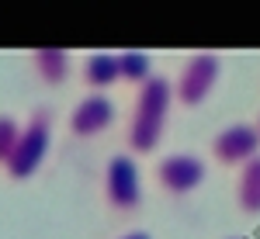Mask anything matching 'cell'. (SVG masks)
I'll return each instance as SVG.
<instances>
[{"instance_id":"8fae6325","label":"cell","mask_w":260,"mask_h":239,"mask_svg":"<svg viewBox=\"0 0 260 239\" xmlns=\"http://www.w3.org/2000/svg\"><path fill=\"white\" fill-rule=\"evenodd\" d=\"M118 66H121V83H132V87H146L149 80L156 77L153 62H149V52H142V49L118 52Z\"/></svg>"},{"instance_id":"6da1fadb","label":"cell","mask_w":260,"mask_h":239,"mask_svg":"<svg viewBox=\"0 0 260 239\" xmlns=\"http://www.w3.org/2000/svg\"><path fill=\"white\" fill-rule=\"evenodd\" d=\"M174 104H177V100H174V83L167 77H153L146 87L136 90L132 118H128V153H132V156H149V153H156Z\"/></svg>"},{"instance_id":"ba28073f","label":"cell","mask_w":260,"mask_h":239,"mask_svg":"<svg viewBox=\"0 0 260 239\" xmlns=\"http://www.w3.org/2000/svg\"><path fill=\"white\" fill-rule=\"evenodd\" d=\"M31 56V70L45 87H59L62 80L70 77V52L59 45H39L28 52Z\"/></svg>"},{"instance_id":"5bb4252c","label":"cell","mask_w":260,"mask_h":239,"mask_svg":"<svg viewBox=\"0 0 260 239\" xmlns=\"http://www.w3.org/2000/svg\"><path fill=\"white\" fill-rule=\"evenodd\" d=\"M253 125H257V128H260V118H257V121H253Z\"/></svg>"},{"instance_id":"3957f363","label":"cell","mask_w":260,"mask_h":239,"mask_svg":"<svg viewBox=\"0 0 260 239\" xmlns=\"http://www.w3.org/2000/svg\"><path fill=\"white\" fill-rule=\"evenodd\" d=\"M104 201L111 212H136L142 204V180H139V163L132 153H115L104 163Z\"/></svg>"},{"instance_id":"9a60e30c","label":"cell","mask_w":260,"mask_h":239,"mask_svg":"<svg viewBox=\"0 0 260 239\" xmlns=\"http://www.w3.org/2000/svg\"><path fill=\"white\" fill-rule=\"evenodd\" d=\"M233 239H243V236H233Z\"/></svg>"},{"instance_id":"4fadbf2b","label":"cell","mask_w":260,"mask_h":239,"mask_svg":"<svg viewBox=\"0 0 260 239\" xmlns=\"http://www.w3.org/2000/svg\"><path fill=\"white\" fill-rule=\"evenodd\" d=\"M118 239H153L149 232H125V236H118Z\"/></svg>"},{"instance_id":"52a82bcc","label":"cell","mask_w":260,"mask_h":239,"mask_svg":"<svg viewBox=\"0 0 260 239\" xmlns=\"http://www.w3.org/2000/svg\"><path fill=\"white\" fill-rule=\"evenodd\" d=\"M111 121H115V100L108 97V94H83V97L73 104L66 125H70V132H73L77 139H90V135L108 132Z\"/></svg>"},{"instance_id":"9c48e42d","label":"cell","mask_w":260,"mask_h":239,"mask_svg":"<svg viewBox=\"0 0 260 239\" xmlns=\"http://www.w3.org/2000/svg\"><path fill=\"white\" fill-rule=\"evenodd\" d=\"M83 83L90 87V94H104L108 87L121 83L118 52H90L83 62Z\"/></svg>"},{"instance_id":"7c38bea8","label":"cell","mask_w":260,"mask_h":239,"mask_svg":"<svg viewBox=\"0 0 260 239\" xmlns=\"http://www.w3.org/2000/svg\"><path fill=\"white\" fill-rule=\"evenodd\" d=\"M18 139H21V121L11 118V115H0V166L11 163Z\"/></svg>"},{"instance_id":"8992f818","label":"cell","mask_w":260,"mask_h":239,"mask_svg":"<svg viewBox=\"0 0 260 239\" xmlns=\"http://www.w3.org/2000/svg\"><path fill=\"white\" fill-rule=\"evenodd\" d=\"M212 156L222 166H243L253 156H260V128L250 121H236L229 128H222L212 139Z\"/></svg>"},{"instance_id":"277c9868","label":"cell","mask_w":260,"mask_h":239,"mask_svg":"<svg viewBox=\"0 0 260 239\" xmlns=\"http://www.w3.org/2000/svg\"><path fill=\"white\" fill-rule=\"evenodd\" d=\"M222 77V59L215 52H194L191 59L180 66L177 80H174V100L180 108H198L208 100Z\"/></svg>"},{"instance_id":"7a4b0ae2","label":"cell","mask_w":260,"mask_h":239,"mask_svg":"<svg viewBox=\"0 0 260 239\" xmlns=\"http://www.w3.org/2000/svg\"><path fill=\"white\" fill-rule=\"evenodd\" d=\"M49 142H52V111L49 108H35L28 115V121L21 125V139L14 146L11 163L4 166V174L11 180H28L42 166V159L49 153Z\"/></svg>"},{"instance_id":"5b68a950","label":"cell","mask_w":260,"mask_h":239,"mask_svg":"<svg viewBox=\"0 0 260 239\" xmlns=\"http://www.w3.org/2000/svg\"><path fill=\"white\" fill-rule=\"evenodd\" d=\"M205 159L194 156V153H170L156 163V184H160L167 194L174 198H184L191 191H198L205 184Z\"/></svg>"},{"instance_id":"30bf717a","label":"cell","mask_w":260,"mask_h":239,"mask_svg":"<svg viewBox=\"0 0 260 239\" xmlns=\"http://www.w3.org/2000/svg\"><path fill=\"white\" fill-rule=\"evenodd\" d=\"M236 204L243 215H260V156L240 166L236 177Z\"/></svg>"}]
</instances>
